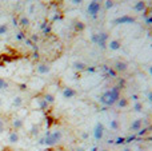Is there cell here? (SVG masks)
Instances as JSON below:
<instances>
[{
	"mask_svg": "<svg viewBox=\"0 0 152 151\" xmlns=\"http://www.w3.org/2000/svg\"><path fill=\"white\" fill-rule=\"evenodd\" d=\"M120 96H121L120 88H119V87H112V88H110V90H105V91L100 95L99 102H100L103 106L112 107V106L116 104V102L119 100Z\"/></svg>",
	"mask_w": 152,
	"mask_h": 151,
	"instance_id": "1",
	"label": "cell"
},
{
	"mask_svg": "<svg viewBox=\"0 0 152 151\" xmlns=\"http://www.w3.org/2000/svg\"><path fill=\"white\" fill-rule=\"evenodd\" d=\"M63 139V134L60 130H56V131H51L45 135V138L42 141L43 144H45L47 147H53L56 144H59Z\"/></svg>",
	"mask_w": 152,
	"mask_h": 151,
	"instance_id": "2",
	"label": "cell"
},
{
	"mask_svg": "<svg viewBox=\"0 0 152 151\" xmlns=\"http://www.w3.org/2000/svg\"><path fill=\"white\" fill-rule=\"evenodd\" d=\"M101 11V4L99 0H92L90 4H88V7H87V12L91 15V16H97V15L100 14Z\"/></svg>",
	"mask_w": 152,
	"mask_h": 151,
	"instance_id": "3",
	"label": "cell"
},
{
	"mask_svg": "<svg viewBox=\"0 0 152 151\" xmlns=\"http://www.w3.org/2000/svg\"><path fill=\"white\" fill-rule=\"evenodd\" d=\"M104 134H105V126L101 122H97L93 127V138L96 141H101L104 138Z\"/></svg>",
	"mask_w": 152,
	"mask_h": 151,
	"instance_id": "4",
	"label": "cell"
},
{
	"mask_svg": "<svg viewBox=\"0 0 152 151\" xmlns=\"http://www.w3.org/2000/svg\"><path fill=\"white\" fill-rule=\"evenodd\" d=\"M128 70V64L124 60H116L114 64V71L116 74H123V72H127Z\"/></svg>",
	"mask_w": 152,
	"mask_h": 151,
	"instance_id": "5",
	"label": "cell"
},
{
	"mask_svg": "<svg viewBox=\"0 0 152 151\" xmlns=\"http://www.w3.org/2000/svg\"><path fill=\"white\" fill-rule=\"evenodd\" d=\"M77 95V91L72 87H64L62 90V96L64 99H73Z\"/></svg>",
	"mask_w": 152,
	"mask_h": 151,
	"instance_id": "6",
	"label": "cell"
},
{
	"mask_svg": "<svg viewBox=\"0 0 152 151\" xmlns=\"http://www.w3.org/2000/svg\"><path fill=\"white\" fill-rule=\"evenodd\" d=\"M121 40L119 39H111L110 42H107V47L111 49V51H119L121 48Z\"/></svg>",
	"mask_w": 152,
	"mask_h": 151,
	"instance_id": "7",
	"label": "cell"
},
{
	"mask_svg": "<svg viewBox=\"0 0 152 151\" xmlns=\"http://www.w3.org/2000/svg\"><path fill=\"white\" fill-rule=\"evenodd\" d=\"M36 72L40 75H48L51 72V67L45 63H40L36 66Z\"/></svg>",
	"mask_w": 152,
	"mask_h": 151,
	"instance_id": "8",
	"label": "cell"
},
{
	"mask_svg": "<svg viewBox=\"0 0 152 151\" xmlns=\"http://www.w3.org/2000/svg\"><path fill=\"white\" fill-rule=\"evenodd\" d=\"M115 24H127V23H135V18L132 16H128V15H124L121 18H118L114 20Z\"/></svg>",
	"mask_w": 152,
	"mask_h": 151,
	"instance_id": "9",
	"label": "cell"
},
{
	"mask_svg": "<svg viewBox=\"0 0 152 151\" xmlns=\"http://www.w3.org/2000/svg\"><path fill=\"white\" fill-rule=\"evenodd\" d=\"M8 142H10L11 144H17L19 142H20V135H19V132L17 131H11L10 134H8Z\"/></svg>",
	"mask_w": 152,
	"mask_h": 151,
	"instance_id": "10",
	"label": "cell"
},
{
	"mask_svg": "<svg viewBox=\"0 0 152 151\" xmlns=\"http://www.w3.org/2000/svg\"><path fill=\"white\" fill-rule=\"evenodd\" d=\"M128 104H129V100H128L125 96H120V98H119V100L116 102V104H115V106H116L118 108L123 110V108H127Z\"/></svg>",
	"mask_w": 152,
	"mask_h": 151,
	"instance_id": "11",
	"label": "cell"
},
{
	"mask_svg": "<svg viewBox=\"0 0 152 151\" xmlns=\"http://www.w3.org/2000/svg\"><path fill=\"white\" fill-rule=\"evenodd\" d=\"M23 103H24V99H23V96H20V95H17V96H15V98H12V107L14 108H20L21 106H23Z\"/></svg>",
	"mask_w": 152,
	"mask_h": 151,
	"instance_id": "12",
	"label": "cell"
},
{
	"mask_svg": "<svg viewBox=\"0 0 152 151\" xmlns=\"http://www.w3.org/2000/svg\"><path fill=\"white\" fill-rule=\"evenodd\" d=\"M12 126H14L15 131H19L20 128H23V126H24V120L21 119V118H15V119L12 120Z\"/></svg>",
	"mask_w": 152,
	"mask_h": 151,
	"instance_id": "13",
	"label": "cell"
},
{
	"mask_svg": "<svg viewBox=\"0 0 152 151\" xmlns=\"http://www.w3.org/2000/svg\"><path fill=\"white\" fill-rule=\"evenodd\" d=\"M142 126H143V120H142V119H135L134 122L131 123V126H129V130H132V131H139V130H142Z\"/></svg>",
	"mask_w": 152,
	"mask_h": 151,
	"instance_id": "14",
	"label": "cell"
},
{
	"mask_svg": "<svg viewBox=\"0 0 152 151\" xmlns=\"http://www.w3.org/2000/svg\"><path fill=\"white\" fill-rule=\"evenodd\" d=\"M134 11L135 12H143V11L145 10V3L143 1V0H138L135 4H134Z\"/></svg>",
	"mask_w": 152,
	"mask_h": 151,
	"instance_id": "15",
	"label": "cell"
},
{
	"mask_svg": "<svg viewBox=\"0 0 152 151\" xmlns=\"http://www.w3.org/2000/svg\"><path fill=\"white\" fill-rule=\"evenodd\" d=\"M110 130H112V131L120 130V122H119L118 119H111L110 120Z\"/></svg>",
	"mask_w": 152,
	"mask_h": 151,
	"instance_id": "16",
	"label": "cell"
},
{
	"mask_svg": "<svg viewBox=\"0 0 152 151\" xmlns=\"http://www.w3.org/2000/svg\"><path fill=\"white\" fill-rule=\"evenodd\" d=\"M8 32H10L8 23H0V36H5Z\"/></svg>",
	"mask_w": 152,
	"mask_h": 151,
	"instance_id": "17",
	"label": "cell"
},
{
	"mask_svg": "<svg viewBox=\"0 0 152 151\" xmlns=\"http://www.w3.org/2000/svg\"><path fill=\"white\" fill-rule=\"evenodd\" d=\"M43 99H44V100L48 103V104H53V103H55V95L49 94V92H47V94L43 96Z\"/></svg>",
	"mask_w": 152,
	"mask_h": 151,
	"instance_id": "18",
	"label": "cell"
},
{
	"mask_svg": "<svg viewBox=\"0 0 152 151\" xmlns=\"http://www.w3.org/2000/svg\"><path fill=\"white\" fill-rule=\"evenodd\" d=\"M36 103H38V108H42V110H44V108H47V107H48V103L45 102L44 99L43 98H38L36 99Z\"/></svg>",
	"mask_w": 152,
	"mask_h": 151,
	"instance_id": "19",
	"label": "cell"
},
{
	"mask_svg": "<svg viewBox=\"0 0 152 151\" xmlns=\"http://www.w3.org/2000/svg\"><path fill=\"white\" fill-rule=\"evenodd\" d=\"M19 24L23 25V27H28V25H29V18H27V16H21V18L19 19Z\"/></svg>",
	"mask_w": 152,
	"mask_h": 151,
	"instance_id": "20",
	"label": "cell"
},
{
	"mask_svg": "<svg viewBox=\"0 0 152 151\" xmlns=\"http://www.w3.org/2000/svg\"><path fill=\"white\" fill-rule=\"evenodd\" d=\"M73 68L77 71H83V70H86V64L83 62H75L73 63Z\"/></svg>",
	"mask_w": 152,
	"mask_h": 151,
	"instance_id": "21",
	"label": "cell"
},
{
	"mask_svg": "<svg viewBox=\"0 0 152 151\" xmlns=\"http://www.w3.org/2000/svg\"><path fill=\"white\" fill-rule=\"evenodd\" d=\"M8 86H10L8 80H5L4 78H0V91H3V90H7Z\"/></svg>",
	"mask_w": 152,
	"mask_h": 151,
	"instance_id": "22",
	"label": "cell"
},
{
	"mask_svg": "<svg viewBox=\"0 0 152 151\" xmlns=\"http://www.w3.org/2000/svg\"><path fill=\"white\" fill-rule=\"evenodd\" d=\"M134 111H135V113H142L143 111V103L136 102L135 104H134Z\"/></svg>",
	"mask_w": 152,
	"mask_h": 151,
	"instance_id": "23",
	"label": "cell"
},
{
	"mask_svg": "<svg viewBox=\"0 0 152 151\" xmlns=\"http://www.w3.org/2000/svg\"><path fill=\"white\" fill-rule=\"evenodd\" d=\"M99 40H100V32H99V34H92V35H91V42H92L93 44H97Z\"/></svg>",
	"mask_w": 152,
	"mask_h": 151,
	"instance_id": "24",
	"label": "cell"
},
{
	"mask_svg": "<svg viewBox=\"0 0 152 151\" xmlns=\"http://www.w3.org/2000/svg\"><path fill=\"white\" fill-rule=\"evenodd\" d=\"M114 5H115L114 0H104V8H105V10H111Z\"/></svg>",
	"mask_w": 152,
	"mask_h": 151,
	"instance_id": "25",
	"label": "cell"
},
{
	"mask_svg": "<svg viewBox=\"0 0 152 151\" xmlns=\"http://www.w3.org/2000/svg\"><path fill=\"white\" fill-rule=\"evenodd\" d=\"M86 28V24H84L83 21H76L75 23V30L76 31H83Z\"/></svg>",
	"mask_w": 152,
	"mask_h": 151,
	"instance_id": "26",
	"label": "cell"
},
{
	"mask_svg": "<svg viewBox=\"0 0 152 151\" xmlns=\"http://www.w3.org/2000/svg\"><path fill=\"white\" fill-rule=\"evenodd\" d=\"M5 131V123L3 119H0V134H3Z\"/></svg>",
	"mask_w": 152,
	"mask_h": 151,
	"instance_id": "27",
	"label": "cell"
},
{
	"mask_svg": "<svg viewBox=\"0 0 152 151\" xmlns=\"http://www.w3.org/2000/svg\"><path fill=\"white\" fill-rule=\"evenodd\" d=\"M83 3V0H72V4L73 5H79V4Z\"/></svg>",
	"mask_w": 152,
	"mask_h": 151,
	"instance_id": "28",
	"label": "cell"
},
{
	"mask_svg": "<svg viewBox=\"0 0 152 151\" xmlns=\"http://www.w3.org/2000/svg\"><path fill=\"white\" fill-rule=\"evenodd\" d=\"M23 38H24V35H23V32H19V34L16 35V39H17V40H21Z\"/></svg>",
	"mask_w": 152,
	"mask_h": 151,
	"instance_id": "29",
	"label": "cell"
},
{
	"mask_svg": "<svg viewBox=\"0 0 152 151\" xmlns=\"http://www.w3.org/2000/svg\"><path fill=\"white\" fill-rule=\"evenodd\" d=\"M35 11V4H31V7H29V14H34Z\"/></svg>",
	"mask_w": 152,
	"mask_h": 151,
	"instance_id": "30",
	"label": "cell"
},
{
	"mask_svg": "<svg viewBox=\"0 0 152 151\" xmlns=\"http://www.w3.org/2000/svg\"><path fill=\"white\" fill-rule=\"evenodd\" d=\"M147 96H148V100H149V102H152V91H149L148 94H147Z\"/></svg>",
	"mask_w": 152,
	"mask_h": 151,
	"instance_id": "31",
	"label": "cell"
},
{
	"mask_svg": "<svg viewBox=\"0 0 152 151\" xmlns=\"http://www.w3.org/2000/svg\"><path fill=\"white\" fill-rule=\"evenodd\" d=\"M121 151H134V150H132L131 147H123V150Z\"/></svg>",
	"mask_w": 152,
	"mask_h": 151,
	"instance_id": "32",
	"label": "cell"
},
{
	"mask_svg": "<svg viewBox=\"0 0 152 151\" xmlns=\"http://www.w3.org/2000/svg\"><path fill=\"white\" fill-rule=\"evenodd\" d=\"M97 151H110V150H108V148H99Z\"/></svg>",
	"mask_w": 152,
	"mask_h": 151,
	"instance_id": "33",
	"label": "cell"
},
{
	"mask_svg": "<svg viewBox=\"0 0 152 151\" xmlns=\"http://www.w3.org/2000/svg\"><path fill=\"white\" fill-rule=\"evenodd\" d=\"M149 74L152 75V67H149Z\"/></svg>",
	"mask_w": 152,
	"mask_h": 151,
	"instance_id": "34",
	"label": "cell"
},
{
	"mask_svg": "<svg viewBox=\"0 0 152 151\" xmlns=\"http://www.w3.org/2000/svg\"><path fill=\"white\" fill-rule=\"evenodd\" d=\"M1 104H3V100H1V99H0V107H1Z\"/></svg>",
	"mask_w": 152,
	"mask_h": 151,
	"instance_id": "35",
	"label": "cell"
},
{
	"mask_svg": "<svg viewBox=\"0 0 152 151\" xmlns=\"http://www.w3.org/2000/svg\"><path fill=\"white\" fill-rule=\"evenodd\" d=\"M138 151H145V150H143V148H139V150Z\"/></svg>",
	"mask_w": 152,
	"mask_h": 151,
	"instance_id": "36",
	"label": "cell"
},
{
	"mask_svg": "<svg viewBox=\"0 0 152 151\" xmlns=\"http://www.w3.org/2000/svg\"><path fill=\"white\" fill-rule=\"evenodd\" d=\"M27 1H32V0H27Z\"/></svg>",
	"mask_w": 152,
	"mask_h": 151,
	"instance_id": "37",
	"label": "cell"
}]
</instances>
